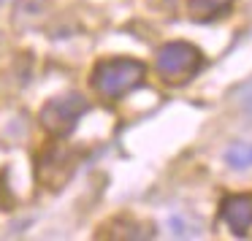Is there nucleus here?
I'll return each mask as SVG.
<instances>
[{
  "mask_svg": "<svg viewBox=\"0 0 252 241\" xmlns=\"http://www.w3.org/2000/svg\"><path fill=\"white\" fill-rule=\"evenodd\" d=\"M155 65H158L160 76L171 79V82H185V79H192L203 68V55L192 44L171 41V44L158 49Z\"/></svg>",
  "mask_w": 252,
  "mask_h": 241,
  "instance_id": "2",
  "label": "nucleus"
},
{
  "mask_svg": "<svg viewBox=\"0 0 252 241\" xmlns=\"http://www.w3.org/2000/svg\"><path fill=\"white\" fill-rule=\"evenodd\" d=\"M87 111V100L82 95H65V98H55L46 103V109L41 111V120L57 136H68L76 127L79 117Z\"/></svg>",
  "mask_w": 252,
  "mask_h": 241,
  "instance_id": "3",
  "label": "nucleus"
},
{
  "mask_svg": "<svg viewBox=\"0 0 252 241\" xmlns=\"http://www.w3.org/2000/svg\"><path fill=\"white\" fill-rule=\"evenodd\" d=\"M225 160L233 168H250L252 165V144H233V147L225 152Z\"/></svg>",
  "mask_w": 252,
  "mask_h": 241,
  "instance_id": "6",
  "label": "nucleus"
},
{
  "mask_svg": "<svg viewBox=\"0 0 252 241\" xmlns=\"http://www.w3.org/2000/svg\"><path fill=\"white\" fill-rule=\"evenodd\" d=\"M220 217H222V222L236 236H244L252 228V192L222 198V203H220Z\"/></svg>",
  "mask_w": 252,
  "mask_h": 241,
  "instance_id": "4",
  "label": "nucleus"
},
{
  "mask_svg": "<svg viewBox=\"0 0 252 241\" xmlns=\"http://www.w3.org/2000/svg\"><path fill=\"white\" fill-rule=\"evenodd\" d=\"M147 68L144 62L130 60V57H114V60H103L95 65L93 71V87L106 98H122V95L133 92L136 87L144 84Z\"/></svg>",
  "mask_w": 252,
  "mask_h": 241,
  "instance_id": "1",
  "label": "nucleus"
},
{
  "mask_svg": "<svg viewBox=\"0 0 252 241\" xmlns=\"http://www.w3.org/2000/svg\"><path fill=\"white\" fill-rule=\"evenodd\" d=\"M233 0H187V11L198 22H209V19H220L230 11Z\"/></svg>",
  "mask_w": 252,
  "mask_h": 241,
  "instance_id": "5",
  "label": "nucleus"
}]
</instances>
